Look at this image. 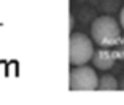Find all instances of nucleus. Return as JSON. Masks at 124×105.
Returning <instances> with one entry per match:
<instances>
[{"label": "nucleus", "instance_id": "2", "mask_svg": "<svg viewBox=\"0 0 124 105\" xmlns=\"http://www.w3.org/2000/svg\"><path fill=\"white\" fill-rule=\"evenodd\" d=\"M94 40L83 32H72L69 41V59L72 65H84L94 56Z\"/></svg>", "mask_w": 124, "mask_h": 105}, {"label": "nucleus", "instance_id": "5", "mask_svg": "<svg viewBox=\"0 0 124 105\" xmlns=\"http://www.w3.org/2000/svg\"><path fill=\"white\" fill-rule=\"evenodd\" d=\"M97 89H100V91H116V89H119V81L111 75H102L99 78Z\"/></svg>", "mask_w": 124, "mask_h": 105}, {"label": "nucleus", "instance_id": "1", "mask_svg": "<svg viewBox=\"0 0 124 105\" xmlns=\"http://www.w3.org/2000/svg\"><path fill=\"white\" fill-rule=\"evenodd\" d=\"M91 38L100 46H113L121 38V24L113 16H99L91 24Z\"/></svg>", "mask_w": 124, "mask_h": 105}, {"label": "nucleus", "instance_id": "8", "mask_svg": "<svg viewBox=\"0 0 124 105\" xmlns=\"http://www.w3.org/2000/svg\"><path fill=\"white\" fill-rule=\"evenodd\" d=\"M119 89H124V80H123V81L119 83Z\"/></svg>", "mask_w": 124, "mask_h": 105}, {"label": "nucleus", "instance_id": "4", "mask_svg": "<svg viewBox=\"0 0 124 105\" xmlns=\"http://www.w3.org/2000/svg\"><path fill=\"white\" fill-rule=\"evenodd\" d=\"M92 64H94L95 69L99 70H110L115 65V54L110 49H95L94 56H92Z\"/></svg>", "mask_w": 124, "mask_h": 105}, {"label": "nucleus", "instance_id": "7", "mask_svg": "<svg viewBox=\"0 0 124 105\" xmlns=\"http://www.w3.org/2000/svg\"><path fill=\"white\" fill-rule=\"evenodd\" d=\"M73 27H75V18L70 16V30H73Z\"/></svg>", "mask_w": 124, "mask_h": 105}, {"label": "nucleus", "instance_id": "3", "mask_svg": "<svg viewBox=\"0 0 124 105\" xmlns=\"http://www.w3.org/2000/svg\"><path fill=\"white\" fill-rule=\"evenodd\" d=\"M99 86V76L95 69L89 65H73L70 70V89L72 91H95Z\"/></svg>", "mask_w": 124, "mask_h": 105}, {"label": "nucleus", "instance_id": "9", "mask_svg": "<svg viewBox=\"0 0 124 105\" xmlns=\"http://www.w3.org/2000/svg\"><path fill=\"white\" fill-rule=\"evenodd\" d=\"M123 54H124V46H123Z\"/></svg>", "mask_w": 124, "mask_h": 105}, {"label": "nucleus", "instance_id": "6", "mask_svg": "<svg viewBox=\"0 0 124 105\" xmlns=\"http://www.w3.org/2000/svg\"><path fill=\"white\" fill-rule=\"evenodd\" d=\"M119 24H121V27L124 29V7L121 8V11H119Z\"/></svg>", "mask_w": 124, "mask_h": 105}]
</instances>
